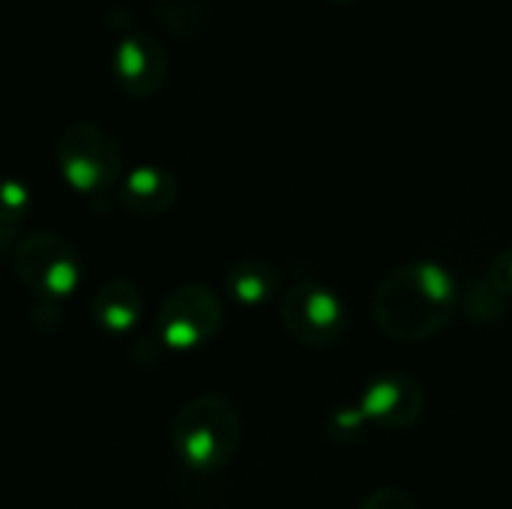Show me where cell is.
Wrapping results in <instances>:
<instances>
[{
  "label": "cell",
  "mask_w": 512,
  "mask_h": 509,
  "mask_svg": "<svg viewBox=\"0 0 512 509\" xmlns=\"http://www.w3.org/2000/svg\"><path fill=\"white\" fill-rule=\"evenodd\" d=\"M462 303L453 273L438 261H411L384 276L372 315L393 342H429L450 327Z\"/></svg>",
  "instance_id": "obj_1"
},
{
  "label": "cell",
  "mask_w": 512,
  "mask_h": 509,
  "mask_svg": "<svg viewBox=\"0 0 512 509\" xmlns=\"http://www.w3.org/2000/svg\"><path fill=\"white\" fill-rule=\"evenodd\" d=\"M243 438L240 408L225 393H201L189 399L171 420V447L177 459L198 471H222Z\"/></svg>",
  "instance_id": "obj_2"
},
{
  "label": "cell",
  "mask_w": 512,
  "mask_h": 509,
  "mask_svg": "<svg viewBox=\"0 0 512 509\" xmlns=\"http://www.w3.org/2000/svg\"><path fill=\"white\" fill-rule=\"evenodd\" d=\"M57 168L63 180L84 198H105L120 189L123 150L120 141L99 123L78 120L57 141Z\"/></svg>",
  "instance_id": "obj_3"
},
{
  "label": "cell",
  "mask_w": 512,
  "mask_h": 509,
  "mask_svg": "<svg viewBox=\"0 0 512 509\" xmlns=\"http://www.w3.org/2000/svg\"><path fill=\"white\" fill-rule=\"evenodd\" d=\"M225 324L222 297L207 282H186L168 291L156 312V333L174 351H195L219 336Z\"/></svg>",
  "instance_id": "obj_4"
},
{
  "label": "cell",
  "mask_w": 512,
  "mask_h": 509,
  "mask_svg": "<svg viewBox=\"0 0 512 509\" xmlns=\"http://www.w3.org/2000/svg\"><path fill=\"white\" fill-rule=\"evenodd\" d=\"M282 327L297 345L333 348L348 333V306L321 282H297L282 294Z\"/></svg>",
  "instance_id": "obj_5"
},
{
  "label": "cell",
  "mask_w": 512,
  "mask_h": 509,
  "mask_svg": "<svg viewBox=\"0 0 512 509\" xmlns=\"http://www.w3.org/2000/svg\"><path fill=\"white\" fill-rule=\"evenodd\" d=\"M15 276L42 300H60L78 288L81 261L66 237L30 231L15 243Z\"/></svg>",
  "instance_id": "obj_6"
},
{
  "label": "cell",
  "mask_w": 512,
  "mask_h": 509,
  "mask_svg": "<svg viewBox=\"0 0 512 509\" xmlns=\"http://www.w3.org/2000/svg\"><path fill=\"white\" fill-rule=\"evenodd\" d=\"M357 408L378 429L405 432V429H411L423 417V411H426V390L411 375L384 372V375H378V378H372L366 384Z\"/></svg>",
  "instance_id": "obj_7"
},
{
  "label": "cell",
  "mask_w": 512,
  "mask_h": 509,
  "mask_svg": "<svg viewBox=\"0 0 512 509\" xmlns=\"http://www.w3.org/2000/svg\"><path fill=\"white\" fill-rule=\"evenodd\" d=\"M114 78L129 96H153L168 78V54L162 42L144 30L123 33L114 45Z\"/></svg>",
  "instance_id": "obj_8"
},
{
  "label": "cell",
  "mask_w": 512,
  "mask_h": 509,
  "mask_svg": "<svg viewBox=\"0 0 512 509\" xmlns=\"http://www.w3.org/2000/svg\"><path fill=\"white\" fill-rule=\"evenodd\" d=\"M177 177L162 165H138L132 168L117 189V201L132 216H162L177 201Z\"/></svg>",
  "instance_id": "obj_9"
},
{
  "label": "cell",
  "mask_w": 512,
  "mask_h": 509,
  "mask_svg": "<svg viewBox=\"0 0 512 509\" xmlns=\"http://www.w3.org/2000/svg\"><path fill=\"white\" fill-rule=\"evenodd\" d=\"M141 312H144L141 288L132 279H123V276L102 282L96 288V294H93V303H90L93 321L99 324V330H105L111 336L129 333L138 324Z\"/></svg>",
  "instance_id": "obj_10"
},
{
  "label": "cell",
  "mask_w": 512,
  "mask_h": 509,
  "mask_svg": "<svg viewBox=\"0 0 512 509\" xmlns=\"http://www.w3.org/2000/svg\"><path fill=\"white\" fill-rule=\"evenodd\" d=\"M279 273L258 258H243L237 264L228 267L225 273V291L249 309H258L264 303H270L279 294Z\"/></svg>",
  "instance_id": "obj_11"
},
{
  "label": "cell",
  "mask_w": 512,
  "mask_h": 509,
  "mask_svg": "<svg viewBox=\"0 0 512 509\" xmlns=\"http://www.w3.org/2000/svg\"><path fill=\"white\" fill-rule=\"evenodd\" d=\"M30 210V189L21 180H0V222L18 225Z\"/></svg>",
  "instance_id": "obj_12"
},
{
  "label": "cell",
  "mask_w": 512,
  "mask_h": 509,
  "mask_svg": "<svg viewBox=\"0 0 512 509\" xmlns=\"http://www.w3.org/2000/svg\"><path fill=\"white\" fill-rule=\"evenodd\" d=\"M369 426V420L363 417L360 408H336L327 420V432L336 441H354L363 435V429Z\"/></svg>",
  "instance_id": "obj_13"
},
{
  "label": "cell",
  "mask_w": 512,
  "mask_h": 509,
  "mask_svg": "<svg viewBox=\"0 0 512 509\" xmlns=\"http://www.w3.org/2000/svg\"><path fill=\"white\" fill-rule=\"evenodd\" d=\"M360 509H420V507H417V501H414L405 489H399V486H381V489H375V492L363 501V507Z\"/></svg>",
  "instance_id": "obj_14"
},
{
  "label": "cell",
  "mask_w": 512,
  "mask_h": 509,
  "mask_svg": "<svg viewBox=\"0 0 512 509\" xmlns=\"http://www.w3.org/2000/svg\"><path fill=\"white\" fill-rule=\"evenodd\" d=\"M489 285H492V291H498L504 300L512 297V246H507L495 261H492V267H489V279H486Z\"/></svg>",
  "instance_id": "obj_15"
},
{
  "label": "cell",
  "mask_w": 512,
  "mask_h": 509,
  "mask_svg": "<svg viewBox=\"0 0 512 509\" xmlns=\"http://www.w3.org/2000/svg\"><path fill=\"white\" fill-rule=\"evenodd\" d=\"M15 234H18V225H9V222H0V255L15 243Z\"/></svg>",
  "instance_id": "obj_16"
}]
</instances>
